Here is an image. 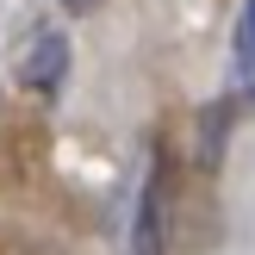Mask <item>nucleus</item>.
Segmentation results:
<instances>
[{
	"mask_svg": "<svg viewBox=\"0 0 255 255\" xmlns=\"http://www.w3.org/2000/svg\"><path fill=\"white\" fill-rule=\"evenodd\" d=\"M12 75H19L31 94H56L62 75H69V31H62V19H31L19 37V50H12Z\"/></svg>",
	"mask_w": 255,
	"mask_h": 255,
	"instance_id": "f257e3e1",
	"label": "nucleus"
},
{
	"mask_svg": "<svg viewBox=\"0 0 255 255\" xmlns=\"http://www.w3.org/2000/svg\"><path fill=\"white\" fill-rule=\"evenodd\" d=\"M168 218H174V174H168V156H156L143 174V199H137L131 255H168Z\"/></svg>",
	"mask_w": 255,
	"mask_h": 255,
	"instance_id": "f03ea898",
	"label": "nucleus"
},
{
	"mask_svg": "<svg viewBox=\"0 0 255 255\" xmlns=\"http://www.w3.org/2000/svg\"><path fill=\"white\" fill-rule=\"evenodd\" d=\"M231 94H237V106H255V0L237 6V31H231Z\"/></svg>",
	"mask_w": 255,
	"mask_h": 255,
	"instance_id": "7ed1b4c3",
	"label": "nucleus"
}]
</instances>
